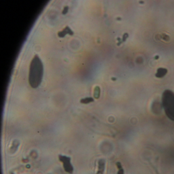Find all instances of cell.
I'll use <instances>...</instances> for the list:
<instances>
[{"label": "cell", "mask_w": 174, "mask_h": 174, "mask_svg": "<svg viewBox=\"0 0 174 174\" xmlns=\"http://www.w3.org/2000/svg\"><path fill=\"white\" fill-rule=\"evenodd\" d=\"M44 74V67L42 61L37 55L31 62L29 75V82L32 88H37L42 82Z\"/></svg>", "instance_id": "6da1fadb"}, {"label": "cell", "mask_w": 174, "mask_h": 174, "mask_svg": "<svg viewBox=\"0 0 174 174\" xmlns=\"http://www.w3.org/2000/svg\"><path fill=\"white\" fill-rule=\"evenodd\" d=\"M162 105L165 114L170 120L174 121V93L169 89L163 93Z\"/></svg>", "instance_id": "7a4b0ae2"}, {"label": "cell", "mask_w": 174, "mask_h": 174, "mask_svg": "<svg viewBox=\"0 0 174 174\" xmlns=\"http://www.w3.org/2000/svg\"><path fill=\"white\" fill-rule=\"evenodd\" d=\"M59 160L63 163V167L65 171L72 174L73 171V168L70 163V158L64 156L59 155Z\"/></svg>", "instance_id": "3957f363"}, {"label": "cell", "mask_w": 174, "mask_h": 174, "mask_svg": "<svg viewBox=\"0 0 174 174\" xmlns=\"http://www.w3.org/2000/svg\"><path fill=\"white\" fill-rule=\"evenodd\" d=\"M67 34H70V35H73L74 34L73 31L68 26H67L62 31L59 32L58 33V35L59 37L62 38V37H64Z\"/></svg>", "instance_id": "277c9868"}, {"label": "cell", "mask_w": 174, "mask_h": 174, "mask_svg": "<svg viewBox=\"0 0 174 174\" xmlns=\"http://www.w3.org/2000/svg\"><path fill=\"white\" fill-rule=\"evenodd\" d=\"M167 70L166 69L159 68L157 71V73L156 74V77L159 78H161L164 77L165 75L167 74Z\"/></svg>", "instance_id": "5b68a950"}, {"label": "cell", "mask_w": 174, "mask_h": 174, "mask_svg": "<svg viewBox=\"0 0 174 174\" xmlns=\"http://www.w3.org/2000/svg\"><path fill=\"white\" fill-rule=\"evenodd\" d=\"M105 164V161L104 160L102 159L99 161V171L97 174H103V172L104 171Z\"/></svg>", "instance_id": "8992f818"}, {"label": "cell", "mask_w": 174, "mask_h": 174, "mask_svg": "<svg viewBox=\"0 0 174 174\" xmlns=\"http://www.w3.org/2000/svg\"><path fill=\"white\" fill-rule=\"evenodd\" d=\"M94 100L93 99V97H86V98H84V99H82L80 101V102L83 104H88L89 103L92 102H93Z\"/></svg>", "instance_id": "52a82bcc"}, {"label": "cell", "mask_w": 174, "mask_h": 174, "mask_svg": "<svg viewBox=\"0 0 174 174\" xmlns=\"http://www.w3.org/2000/svg\"><path fill=\"white\" fill-rule=\"evenodd\" d=\"M100 95V88L99 86H96L94 90V97L95 99H99Z\"/></svg>", "instance_id": "ba28073f"}, {"label": "cell", "mask_w": 174, "mask_h": 174, "mask_svg": "<svg viewBox=\"0 0 174 174\" xmlns=\"http://www.w3.org/2000/svg\"><path fill=\"white\" fill-rule=\"evenodd\" d=\"M116 166L118 169V171L117 174H124V170L123 169L121 163L118 162L116 163Z\"/></svg>", "instance_id": "9c48e42d"}, {"label": "cell", "mask_w": 174, "mask_h": 174, "mask_svg": "<svg viewBox=\"0 0 174 174\" xmlns=\"http://www.w3.org/2000/svg\"><path fill=\"white\" fill-rule=\"evenodd\" d=\"M69 10V7L68 6H65L64 7V9L62 11V14H67Z\"/></svg>", "instance_id": "30bf717a"}]
</instances>
